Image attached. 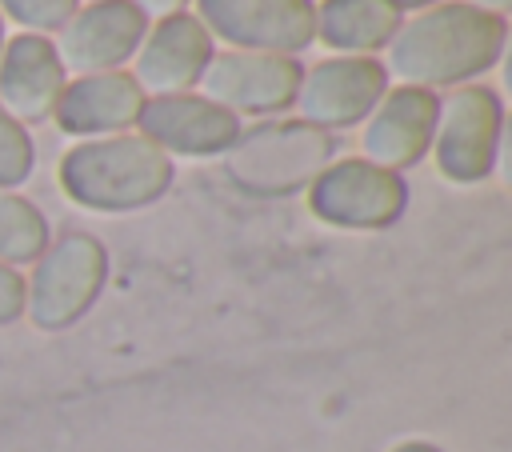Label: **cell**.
Returning a JSON list of instances; mask_svg holds the SVG:
<instances>
[{
  "instance_id": "6da1fadb",
  "label": "cell",
  "mask_w": 512,
  "mask_h": 452,
  "mask_svg": "<svg viewBox=\"0 0 512 452\" xmlns=\"http://www.w3.org/2000/svg\"><path fill=\"white\" fill-rule=\"evenodd\" d=\"M508 44V16L484 12L468 0H444L412 20H400L384 48V72L412 88H460L500 64Z\"/></svg>"
},
{
  "instance_id": "7a4b0ae2",
  "label": "cell",
  "mask_w": 512,
  "mask_h": 452,
  "mask_svg": "<svg viewBox=\"0 0 512 452\" xmlns=\"http://www.w3.org/2000/svg\"><path fill=\"white\" fill-rule=\"evenodd\" d=\"M56 180L72 204L116 216L156 204L176 180V160L140 132H116L76 140L60 156Z\"/></svg>"
},
{
  "instance_id": "3957f363",
  "label": "cell",
  "mask_w": 512,
  "mask_h": 452,
  "mask_svg": "<svg viewBox=\"0 0 512 452\" xmlns=\"http://www.w3.org/2000/svg\"><path fill=\"white\" fill-rule=\"evenodd\" d=\"M336 156V136L304 120H264L240 128L224 152L228 180L248 196L304 192Z\"/></svg>"
},
{
  "instance_id": "277c9868",
  "label": "cell",
  "mask_w": 512,
  "mask_h": 452,
  "mask_svg": "<svg viewBox=\"0 0 512 452\" xmlns=\"http://www.w3.org/2000/svg\"><path fill=\"white\" fill-rule=\"evenodd\" d=\"M104 284H108V248L92 232H64L48 240V248L32 268L24 316L40 332H64L88 316Z\"/></svg>"
},
{
  "instance_id": "5b68a950",
  "label": "cell",
  "mask_w": 512,
  "mask_h": 452,
  "mask_svg": "<svg viewBox=\"0 0 512 452\" xmlns=\"http://www.w3.org/2000/svg\"><path fill=\"white\" fill-rule=\"evenodd\" d=\"M504 136V104L488 84H460L440 100L432 156L444 180L480 184L492 176Z\"/></svg>"
},
{
  "instance_id": "8992f818",
  "label": "cell",
  "mask_w": 512,
  "mask_h": 452,
  "mask_svg": "<svg viewBox=\"0 0 512 452\" xmlns=\"http://www.w3.org/2000/svg\"><path fill=\"white\" fill-rule=\"evenodd\" d=\"M308 208L316 220L352 232H376L404 216L408 180L392 168H380L364 156L332 160L308 184Z\"/></svg>"
},
{
  "instance_id": "52a82bcc",
  "label": "cell",
  "mask_w": 512,
  "mask_h": 452,
  "mask_svg": "<svg viewBox=\"0 0 512 452\" xmlns=\"http://www.w3.org/2000/svg\"><path fill=\"white\" fill-rule=\"evenodd\" d=\"M192 16L240 52L296 56L316 40V0H196Z\"/></svg>"
},
{
  "instance_id": "ba28073f",
  "label": "cell",
  "mask_w": 512,
  "mask_h": 452,
  "mask_svg": "<svg viewBox=\"0 0 512 452\" xmlns=\"http://www.w3.org/2000/svg\"><path fill=\"white\" fill-rule=\"evenodd\" d=\"M304 64L296 56L280 52H240L224 48L212 52L204 76H200V96L228 108L232 116H276L292 108L296 88H300Z\"/></svg>"
},
{
  "instance_id": "9c48e42d",
  "label": "cell",
  "mask_w": 512,
  "mask_h": 452,
  "mask_svg": "<svg viewBox=\"0 0 512 452\" xmlns=\"http://www.w3.org/2000/svg\"><path fill=\"white\" fill-rule=\"evenodd\" d=\"M384 92H388V72L376 56H328L304 68L292 108L300 112L304 124L340 132L364 124Z\"/></svg>"
},
{
  "instance_id": "30bf717a",
  "label": "cell",
  "mask_w": 512,
  "mask_h": 452,
  "mask_svg": "<svg viewBox=\"0 0 512 452\" xmlns=\"http://www.w3.org/2000/svg\"><path fill=\"white\" fill-rule=\"evenodd\" d=\"M148 32V16L132 0H92L72 12V20L60 28L56 56L64 72L92 76V72H116L124 68L140 40Z\"/></svg>"
},
{
  "instance_id": "8fae6325",
  "label": "cell",
  "mask_w": 512,
  "mask_h": 452,
  "mask_svg": "<svg viewBox=\"0 0 512 452\" xmlns=\"http://www.w3.org/2000/svg\"><path fill=\"white\" fill-rule=\"evenodd\" d=\"M212 52H216V40L208 36V28L192 12H172L148 24L132 56V76L148 96L196 92Z\"/></svg>"
},
{
  "instance_id": "7c38bea8",
  "label": "cell",
  "mask_w": 512,
  "mask_h": 452,
  "mask_svg": "<svg viewBox=\"0 0 512 452\" xmlns=\"http://www.w3.org/2000/svg\"><path fill=\"white\" fill-rule=\"evenodd\" d=\"M136 128L168 156L208 160L232 148V140L240 136V116L204 100L200 92H176V96H148Z\"/></svg>"
},
{
  "instance_id": "4fadbf2b",
  "label": "cell",
  "mask_w": 512,
  "mask_h": 452,
  "mask_svg": "<svg viewBox=\"0 0 512 452\" xmlns=\"http://www.w3.org/2000/svg\"><path fill=\"white\" fill-rule=\"evenodd\" d=\"M436 116H440V96L436 92L412 88V84L388 88L364 120V132H360L364 160H372L380 168H392V172L420 164L432 152Z\"/></svg>"
},
{
  "instance_id": "5bb4252c",
  "label": "cell",
  "mask_w": 512,
  "mask_h": 452,
  "mask_svg": "<svg viewBox=\"0 0 512 452\" xmlns=\"http://www.w3.org/2000/svg\"><path fill=\"white\" fill-rule=\"evenodd\" d=\"M144 100H148V92L136 84V76L128 68L72 76L52 108V120L64 136H80V140L116 136V132L136 128Z\"/></svg>"
},
{
  "instance_id": "9a60e30c",
  "label": "cell",
  "mask_w": 512,
  "mask_h": 452,
  "mask_svg": "<svg viewBox=\"0 0 512 452\" xmlns=\"http://www.w3.org/2000/svg\"><path fill=\"white\" fill-rule=\"evenodd\" d=\"M64 64L56 56L52 36L20 32L4 40L0 52V108L16 116L24 128L52 120V108L64 92Z\"/></svg>"
},
{
  "instance_id": "2e32d148",
  "label": "cell",
  "mask_w": 512,
  "mask_h": 452,
  "mask_svg": "<svg viewBox=\"0 0 512 452\" xmlns=\"http://www.w3.org/2000/svg\"><path fill=\"white\" fill-rule=\"evenodd\" d=\"M400 12L388 0H320L316 40L336 56H376L400 28Z\"/></svg>"
},
{
  "instance_id": "e0dca14e",
  "label": "cell",
  "mask_w": 512,
  "mask_h": 452,
  "mask_svg": "<svg viewBox=\"0 0 512 452\" xmlns=\"http://www.w3.org/2000/svg\"><path fill=\"white\" fill-rule=\"evenodd\" d=\"M48 240H52L48 216L28 196L0 188V264H8V268L36 264L40 252L48 248Z\"/></svg>"
},
{
  "instance_id": "ac0fdd59",
  "label": "cell",
  "mask_w": 512,
  "mask_h": 452,
  "mask_svg": "<svg viewBox=\"0 0 512 452\" xmlns=\"http://www.w3.org/2000/svg\"><path fill=\"white\" fill-rule=\"evenodd\" d=\"M32 168H36V144L28 128L0 108V188L4 192L20 188L32 176Z\"/></svg>"
},
{
  "instance_id": "d6986e66",
  "label": "cell",
  "mask_w": 512,
  "mask_h": 452,
  "mask_svg": "<svg viewBox=\"0 0 512 452\" xmlns=\"http://www.w3.org/2000/svg\"><path fill=\"white\" fill-rule=\"evenodd\" d=\"M76 8L80 0H0V16L8 12L24 32H40V36L60 32Z\"/></svg>"
},
{
  "instance_id": "ffe728a7",
  "label": "cell",
  "mask_w": 512,
  "mask_h": 452,
  "mask_svg": "<svg viewBox=\"0 0 512 452\" xmlns=\"http://www.w3.org/2000/svg\"><path fill=\"white\" fill-rule=\"evenodd\" d=\"M24 296H28V280L20 276V268L0 264V328L24 316Z\"/></svg>"
},
{
  "instance_id": "44dd1931",
  "label": "cell",
  "mask_w": 512,
  "mask_h": 452,
  "mask_svg": "<svg viewBox=\"0 0 512 452\" xmlns=\"http://www.w3.org/2000/svg\"><path fill=\"white\" fill-rule=\"evenodd\" d=\"M148 20H160V16H172V12H184L188 0H132Z\"/></svg>"
},
{
  "instance_id": "7402d4cb",
  "label": "cell",
  "mask_w": 512,
  "mask_h": 452,
  "mask_svg": "<svg viewBox=\"0 0 512 452\" xmlns=\"http://www.w3.org/2000/svg\"><path fill=\"white\" fill-rule=\"evenodd\" d=\"M388 4H392V8L404 16V12H424V8H432V4H444V0H388Z\"/></svg>"
},
{
  "instance_id": "603a6c76",
  "label": "cell",
  "mask_w": 512,
  "mask_h": 452,
  "mask_svg": "<svg viewBox=\"0 0 512 452\" xmlns=\"http://www.w3.org/2000/svg\"><path fill=\"white\" fill-rule=\"evenodd\" d=\"M392 452H444V448L432 444V440H400Z\"/></svg>"
},
{
  "instance_id": "cb8c5ba5",
  "label": "cell",
  "mask_w": 512,
  "mask_h": 452,
  "mask_svg": "<svg viewBox=\"0 0 512 452\" xmlns=\"http://www.w3.org/2000/svg\"><path fill=\"white\" fill-rule=\"evenodd\" d=\"M468 4H476V8H484V12H496V16H504V12L512 8V0H468Z\"/></svg>"
},
{
  "instance_id": "d4e9b609",
  "label": "cell",
  "mask_w": 512,
  "mask_h": 452,
  "mask_svg": "<svg viewBox=\"0 0 512 452\" xmlns=\"http://www.w3.org/2000/svg\"><path fill=\"white\" fill-rule=\"evenodd\" d=\"M4 40H8V36H4V16H0V52H4Z\"/></svg>"
},
{
  "instance_id": "484cf974",
  "label": "cell",
  "mask_w": 512,
  "mask_h": 452,
  "mask_svg": "<svg viewBox=\"0 0 512 452\" xmlns=\"http://www.w3.org/2000/svg\"><path fill=\"white\" fill-rule=\"evenodd\" d=\"M88 4H92V0H88Z\"/></svg>"
}]
</instances>
